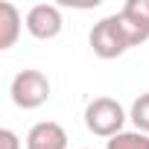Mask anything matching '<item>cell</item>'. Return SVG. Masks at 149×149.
Here are the masks:
<instances>
[{"label": "cell", "instance_id": "obj_1", "mask_svg": "<svg viewBox=\"0 0 149 149\" xmlns=\"http://www.w3.org/2000/svg\"><path fill=\"white\" fill-rule=\"evenodd\" d=\"M88 44H91L97 58L108 61V58H120L132 47V38H129V32L123 26V18L120 15H108V18L94 24V29L88 35Z\"/></svg>", "mask_w": 149, "mask_h": 149}, {"label": "cell", "instance_id": "obj_2", "mask_svg": "<svg viewBox=\"0 0 149 149\" xmlns=\"http://www.w3.org/2000/svg\"><path fill=\"white\" fill-rule=\"evenodd\" d=\"M126 120H129V114L114 97H97V100H91L85 105V126L97 137H108L111 140L114 134L126 132L123 129Z\"/></svg>", "mask_w": 149, "mask_h": 149}, {"label": "cell", "instance_id": "obj_3", "mask_svg": "<svg viewBox=\"0 0 149 149\" xmlns=\"http://www.w3.org/2000/svg\"><path fill=\"white\" fill-rule=\"evenodd\" d=\"M50 91H53V85H50V79H47V73H41V70H35V67H26V70L15 73V79H12V85H9L12 102H15L18 108H24V111L41 108V105L50 100Z\"/></svg>", "mask_w": 149, "mask_h": 149}, {"label": "cell", "instance_id": "obj_4", "mask_svg": "<svg viewBox=\"0 0 149 149\" xmlns=\"http://www.w3.org/2000/svg\"><path fill=\"white\" fill-rule=\"evenodd\" d=\"M24 26H26V32H29L32 38H38V41H50V38H56V35L61 32L64 21H61L58 6H53V3H35V6L26 12Z\"/></svg>", "mask_w": 149, "mask_h": 149}, {"label": "cell", "instance_id": "obj_5", "mask_svg": "<svg viewBox=\"0 0 149 149\" xmlns=\"http://www.w3.org/2000/svg\"><path fill=\"white\" fill-rule=\"evenodd\" d=\"M117 15L123 18V26L132 38V47L149 41V0H126Z\"/></svg>", "mask_w": 149, "mask_h": 149}, {"label": "cell", "instance_id": "obj_6", "mask_svg": "<svg viewBox=\"0 0 149 149\" xmlns=\"http://www.w3.org/2000/svg\"><path fill=\"white\" fill-rule=\"evenodd\" d=\"M26 149H67V132L53 120H41L29 129Z\"/></svg>", "mask_w": 149, "mask_h": 149}, {"label": "cell", "instance_id": "obj_7", "mask_svg": "<svg viewBox=\"0 0 149 149\" xmlns=\"http://www.w3.org/2000/svg\"><path fill=\"white\" fill-rule=\"evenodd\" d=\"M21 12L15 3H9V0H3L0 3V50H9L15 47L18 35H21Z\"/></svg>", "mask_w": 149, "mask_h": 149}, {"label": "cell", "instance_id": "obj_8", "mask_svg": "<svg viewBox=\"0 0 149 149\" xmlns=\"http://www.w3.org/2000/svg\"><path fill=\"white\" fill-rule=\"evenodd\" d=\"M105 149H149V134H143V132H120L105 143Z\"/></svg>", "mask_w": 149, "mask_h": 149}, {"label": "cell", "instance_id": "obj_9", "mask_svg": "<svg viewBox=\"0 0 149 149\" xmlns=\"http://www.w3.org/2000/svg\"><path fill=\"white\" fill-rule=\"evenodd\" d=\"M129 120L134 123V132H143L149 134V94H140L132 108H129Z\"/></svg>", "mask_w": 149, "mask_h": 149}, {"label": "cell", "instance_id": "obj_10", "mask_svg": "<svg viewBox=\"0 0 149 149\" xmlns=\"http://www.w3.org/2000/svg\"><path fill=\"white\" fill-rule=\"evenodd\" d=\"M0 149H21V137L12 129H0Z\"/></svg>", "mask_w": 149, "mask_h": 149}]
</instances>
